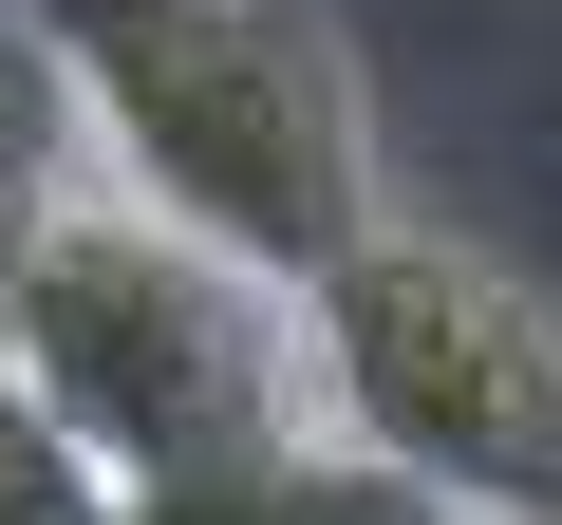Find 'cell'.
<instances>
[{
    "label": "cell",
    "instance_id": "cell-1",
    "mask_svg": "<svg viewBox=\"0 0 562 525\" xmlns=\"http://www.w3.org/2000/svg\"><path fill=\"white\" fill-rule=\"evenodd\" d=\"M20 38L76 113V169L225 262H262L281 301H319L394 225L375 113H357V57L319 0H20Z\"/></svg>",
    "mask_w": 562,
    "mask_h": 525
},
{
    "label": "cell",
    "instance_id": "cell-2",
    "mask_svg": "<svg viewBox=\"0 0 562 525\" xmlns=\"http://www.w3.org/2000/svg\"><path fill=\"white\" fill-rule=\"evenodd\" d=\"M0 376H20L113 488H188L225 450H281V432H319V338L301 301L262 282V262L76 188L38 225V262L0 282Z\"/></svg>",
    "mask_w": 562,
    "mask_h": 525
},
{
    "label": "cell",
    "instance_id": "cell-3",
    "mask_svg": "<svg viewBox=\"0 0 562 525\" xmlns=\"http://www.w3.org/2000/svg\"><path fill=\"white\" fill-rule=\"evenodd\" d=\"M319 338V432L375 450L450 525H562V301L506 282L450 225H375L338 282L301 301Z\"/></svg>",
    "mask_w": 562,
    "mask_h": 525
},
{
    "label": "cell",
    "instance_id": "cell-4",
    "mask_svg": "<svg viewBox=\"0 0 562 525\" xmlns=\"http://www.w3.org/2000/svg\"><path fill=\"white\" fill-rule=\"evenodd\" d=\"M132 525H450V506H413L375 450H338V432H281V450H225V469H188V488H132Z\"/></svg>",
    "mask_w": 562,
    "mask_h": 525
},
{
    "label": "cell",
    "instance_id": "cell-5",
    "mask_svg": "<svg viewBox=\"0 0 562 525\" xmlns=\"http://www.w3.org/2000/svg\"><path fill=\"white\" fill-rule=\"evenodd\" d=\"M0 525H132V488H113V469L38 413L20 376H0Z\"/></svg>",
    "mask_w": 562,
    "mask_h": 525
}]
</instances>
